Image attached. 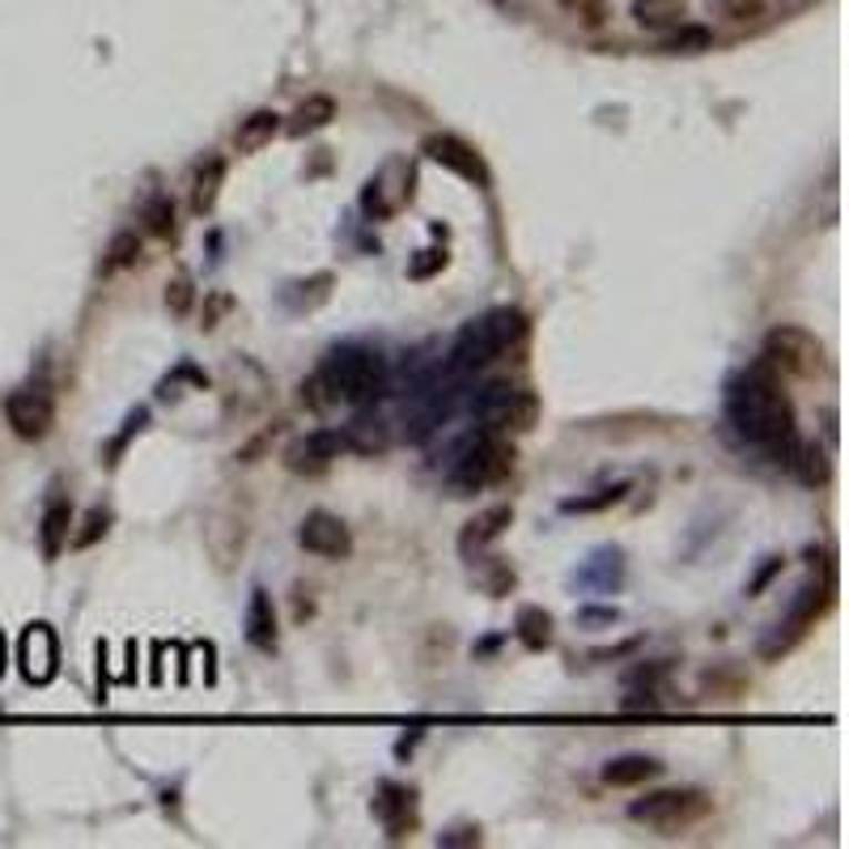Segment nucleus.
Here are the masks:
<instances>
[{
	"instance_id": "1",
	"label": "nucleus",
	"mask_w": 849,
	"mask_h": 849,
	"mask_svg": "<svg viewBox=\"0 0 849 849\" xmlns=\"http://www.w3.org/2000/svg\"><path fill=\"white\" fill-rule=\"evenodd\" d=\"M727 413L730 425L760 446L769 459L790 463L795 446H799V421H795V404L781 387V374L774 365L752 362L727 391Z\"/></svg>"
},
{
	"instance_id": "2",
	"label": "nucleus",
	"mask_w": 849,
	"mask_h": 849,
	"mask_svg": "<svg viewBox=\"0 0 849 849\" xmlns=\"http://www.w3.org/2000/svg\"><path fill=\"white\" fill-rule=\"evenodd\" d=\"M315 374L323 378L332 404H340V400L344 404H374L387 387V357L374 348H362V344H344L319 365Z\"/></svg>"
},
{
	"instance_id": "3",
	"label": "nucleus",
	"mask_w": 849,
	"mask_h": 849,
	"mask_svg": "<svg viewBox=\"0 0 849 849\" xmlns=\"http://www.w3.org/2000/svg\"><path fill=\"white\" fill-rule=\"evenodd\" d=\"M523 336H527V319L518 311H493L485 319H472L455 340V348H451V365L459 374L485 370L488 362H497L509 344H518Z\"/></svg>"
},
{
	"instance_id": "4",
	"label": "nucleus",
	"mask_w": 849,
	"mask_h": 849,
	"mask_svg": "<svg viewBox=\"0 0 849 849\" xmlns=\"http://www.w3.org/2000/svg\"><path fill=\"white\" fill-rule=\"evenodd\" d=\"M514 459H518V455H514V442L485 429V437H476L459 455L455 472H451V488H455L459 497H467V493H481V488L488 485H502L509 472H514Z\"/></svg>"
},
{
	"instance_id": "5",
	"label": "nucleus",
	"mask_w": 849,
	"mask_h": 849,
	"mask_svg": "<svg viewBox=\"0 0 849 849\" xmlns=\"http://www.w3.org/2000/svg\"><path fill=\"white\" fill-rule=\"evenodd\" d=\"M709 811H714V799L701 795V790H655V795L633 802L629 820L658 828V832H679V828L701 825Z\"/></svg>"
},
{
	"instance_id": "6",
	"label": "nucleus",
	"mask_w": 849,
	"mask_h": 849,
	"mask_svg": "<svg viewBox=\"0 0 849 849\" xmlns=\"http://www.w3.org/2000/svg\"><path fill=\"white\" fill-rule=\"evenodd\" d=\"M476 416L488 434H532L535 421H539V395L523 387H509V383H493L476 404Z\"/></svg>"
},
{
	"instance_id": "7",
	"label": "nucleus",
	"mask_w": 849,
	"mask_h": 849,
	"mask_svg": "<svg viewBox=\"0 0 849 849\" xmlns=\"http://www.w3.org/2000/svg\"><path fill=\"white\" fill-rule=\"evenodd\" d=\"M765 362L774 365L777 374L816 378V374L825 370V344L811 336L807 327H795V323H777L774 332L765 336Z\"/></svg>"
},
{
	"instance_id": "8",
	"label": "nucleus",
	"mask_w": 849,
	"mask_h": 849,
	"mask_svg": "<svg viewBox=\"0 0 849 849\" xmlns=\"http://www.w3.org/2000/svg\"><path fill=\"white\" fill-rule=\"evenodd\" d=\"M246 539H251V506L246 502H221L209 509L204 518V548L209 557L218 560V569H234L246 553Z\"/></svg>"
},
{
	"instance_id": "9",
	"label": "nucleus",
	"mask_w": 849,
	"mask_h": 849,
	"mask_svg": "<svg viewBox=\"0 0 849 849\" xmlns=\"http://www.w3.org/2000/svg\"><path fill=\"white\" fill-rule=\"evenodd\" d=\"M4 421L22 442H43L55 425V404L43 387H22L4 400Z\"/></svg>"
},
{
	"instance_id": "10",
	"label": "nucleus",
	"mask_w": 849,
	"mask_h": 849,
	"mask_svg": "<svg viewBox=\"0 0 849 849\" xmlns=\"http://www.w3.org/2000/svg\"><path fill=\"white\" fill-rule=\"evenodd\" d=\"M413 179H416V170L408 166V162H387V166L365 183V195H362L365 213L378 221L400 213V209L413 200Z\"/></svg>"
},
{
	"instance_id": "11",
	"label": "nucleus",
	"mask_w": 849,
	"mask_h": 849,
	"mask_svg": "<svg viewBox=\"0 0 849 849\" xmlns=\"http://www.w3.org/2000/svg\"><path fill=\"white\" fill-rule=\"evenodd\" d=\"M340 455H344L340 429H311V434L293 437L281 459H285V467H290L293 476H319V472H327Z\"/></svg>"
},
{
	"instance_id": "12",
	"label": "nucleus",
	"mask_w": 849,
	"mask_h": 849,
	"mask_svg": "<svg viewBox=\"0 0 849 849\" xmlns=\"http://www.w3.org/2000/svg\"><path fill=\"white\" fill-rule=\"evenodd\" d=\"M421 153H425L429 162H437V166L455 170V174H459V179H467V183H476V188H488L485 158H481L476 149L467 145L463 137H455V132H434V137H425Z\"/></svg>"
},
{
	"instance_id": "13",
	"label": "nucleus",
	"mask_w": 849,
	"mask_h": 849,
	"mask_svg": "<svg viewBox=\"0 0 849 849\" xmlns=\"http://www.w3.org/2000/svg\"><path fill=\"white\" fill-rule=\"evenodd\" d=\"M297 544H302L306 553L323 557V560L353 557V535H348V527L340 523L336 514H327V509H311V514L302 518V527H297Z\"/></svg>"
},
{
	"instance_id": "14",
	"label": "nucleus",
	"mask_w": 849,
	"mask_h": 849,
	"mask_svg": "<svg viewBox=\"0 0 849 849\" xmlns=\"http://www.w3.org/2000/svg\"><path fill=\"white\" fill-rule=\"evenodd\" d=\"M18 663H22V676L30 684H51L60 671V646H55V633L48 625H30L18 641Z\"/></svg>"
},
{
	"instance_id": "15",
	"label": "nucleus",
	"mask_w": 849,
	"mask_h": 849,
	"mask_svg": "<svg viewBox=\"0 0 849 849\" xmlns=\"http://www.w3.org/2000/svg\"><path fill=\"white\" fill-rule=\"evenodd\" d=\"M374 816L383 820L391 841H400V837H413L416 828V795L408 786H383L378 790V799H374Z\"/></svg>"
},
{
	"instance_id": "16",
	"label": "nucleus",
	"mask_w": 849,
	"mask_h": 849,
	"mask_svg": "<svg viewBox=\"0 0 849 849\" xmlns=\"http://www.w3.org/2000/svg\"><path fill=\"white\" fill-rule=\"evenodd\" d=\"M514 523V506H506V502H497V506H488V509H481L467 527H463V535H459V548L472 557V553H481V548H488L493 539H502L506 535V527Z\"/></svg>"
},
{
	"instance_id": "17",
	"label": "nucleus",
	"mask_w": 849,
	"mask_h": 849,
	"mask_svg": "<svg viewBox=\"0 0 849 849\" xmlns=\"http://www.w3.org/2000/svg\"><path fill=\"white\" fill-rule=\"evenodd\" d=\"M69 535H73V502L60 493L51 497L43 509V523H39V544H43V560H55L69 548Z\"/></svg>"
},
{
	"instance_id": "18",
	"label": "nucleus",
	"mask_w": 849,
	"mask_h": 849,
	"mask_svg": "<svg viewBox=\"0 0 849 849\" xmlns=\"http://www.w3.org/2000/svg\"><path fill=\"white\" fill-rule=\"evenodd\" d=\"M344 451H357V455H383L391 446V425L378 413H357L344 429Z\"/></svg>"
},
{
	"instance_id": "19",
	"label": "nucleus",
	"mask_w": 849,
	"mask_h": 849,
	"mask_svg": "<svg viewBox=\"0 0 849 849\" xmlns=\"http://www.w3.org/2000/svg\"><path fill=\"white\" fill-rule=\"evenodd\" d=\"M246 641L255 650H276V612H272V595L264 586L251 590V604H246Z\"/></svg>"
},
{
	"instance_id": "20",
	"label": "nucleus",
	"mask_w": 849,
	"mask_h": 849,
	"mask_svg": "<svg viewBox=\"0 0 849 849\" xmlns=\"http://www.w3.org/2000/svg\"><path fill=\"white\" fill-rule=\"evenodd\" d=\"M281 128H285L281 115H276L272 107H260V111H251V115L239 123V132H234V149H239V153H260L264 145H272V137H276Z\"/></svg>"
},
{
	"instance_id": "21",
	"label": "nucleus",
	"mask_w": 849,
	"mask_h": 849,
	"mask_svg": "<svg viewBox=\"0 0 849 849\" xmlns=\"http://www.w3.org/2000/svg\"><path fill=\"white\" fill-rule=\"evenodd\" d=\"M221 188H225V158H204L200 170H195L192 179V213L195 218H204V213H213V204H218Z\"/></svg>"
},
{
	"instance_id": "22",
	"label": "nucleus",
	"mask_w": 849,
	"mask_h": 849,
	"mask_svg": "<svg viewBox=\"0 0 849 849\" xmlns=\"http://www.w3.org/2000/svg\"><path fill=\"white\" fill-rule=\"evenodd\" d=\"M336 120V98H327V94H311V98H302L297 102V111L290 115V137H311V132H319V128H327V123Z\"/></svg>"
},
{
	"instance_id": "23",
	"label": "nucleus",
	"mask_w": 849,
	"mask_h": 849,
	"mask_svg": "<svg viewBox=\"0 0 849 849\" xmlns=\"http://www.w3.org/2000/svg\"><path fill=\"white\" fill-rule=\"evenodd\" d=\"M663 774L655 756H620V760H607L604 781L607 786H641V781H655Z\"/></svg>"
},
{
	"instance_id": "24",
	"label": "nucleus",
	"mask_w": 849,
	"mask_h": 849,
	"mask_svg": "<svg viewBox=\"0 0 849 849\" xmlns=\"http://www.w3.org/2000/svg\"><path fill=\"white\" fill-rule=\"evenodd\" d=\"M514 633H518V641H523V650H532V655H539V650H548L553 646V616L544 612V607H523L518 612V620H514Z\"/></svg>"
},
{
	"instance_id": "25",
	"label": "nucleus",
	"mask_w": 849,
	"mask_h": 849,
	"mask_svg": "<svg viewBox=\"0 0 849 849\" xmlns=\"http://www.w3.org/2000/svg\"><path fill=\"white\" fill-rule=\"evenodd\" d=\"M786 467H795V476H799L802 485H811V488H825L828 476H832V463H828V455L820 451V446H816V442H799Z\"/></svg>"
},
{
	"instance_id": "26",
	"label": "nucleus",
	"mask_w": 849,
	"mask_h": 849,
	"mask_svg": "<svg viewBox=\"0 0 849 849\" xmlns=\"http://www.w3.org/2000/svg\"><path fill=\"white\" fill-rule=\"evenodd\" d=\"M141 260V234L137 230H120L111 246H107V260H102V272H120V267H132Z\"/></svg>"
},
{
	"instance_id": "27",
	"label": "nucleus",
	"mask_w": 849,
	"mask_h": 849,
	"mask_svg": "<svg viewBox=\"0 0 849 849\" xmlns=\"http://www.w3.org/2000/svg\"><path fill=\"white\" fill-rule=\"evenodd\" d=\"M145 225L153 239H170V234H174V200H170V195H153V200H149Z\"/></svg>"
},
{
	"instance_id": "28",
	"label": "nucleus",
	"mask_w": 849,
	"mask_h": 849,
	"mask_svg": "<svg viewBox=\"0 0 849 849\" xmlns=\"http://www.w3.org/2000/svg\"><path fill=\"white\" fill-rule=\"evenodd\" d=\"M625 493H629V485L599 488L595 497H574V502H565V514H595V509H607V506H616V502H625Z\"/></svg>"
},
{
	"instance_id": "29",
	"label": "nucleus",
	"mask_w": 849,
	"mask_h": 849,
	"mask_svg": "<svg viewBox=\"0 0 849 849\" xmlns=\"http://www.w3.org/2000/svg\"><path fill=\"white\" fill-rule=\"evenodd\" d=\"M192 297H195V285L188 272H174L166 285V311L170 315H188L192 311Z\"/></svg>"
},
{
	"instance_id": "30",
	"label": "nucleus",
	"mask_w": 849,
	"mask_h": 849,
	"mask_svg": "<svg viewBox=\"0 0 849 849\" xmlns=\"http://www.w3.org/2000/svg\"><path fill=\"white\" fill-rule=\"evenodd\" d=\"M107 523H111V514L102 506H94L90 514H85V523H81V532L77 535H69V544L73 548H90V544H98L102 535H107Z\"/></svg>"
},
{
	"instance_id": "31",
	"label": "nucleus",
	"mask_w": 849,
	"mask_h": 849,
	"mask_svg": "<svg viewBox=\"0 0 849 849\" xmlns=\"http://www.w3.org/2000/svg\"><path fill=\"white\" fill-rule=\"evenodd\" d=\"M514 583H518V574L509 569L506 560H493V574H488V583H485L488 595H493V599H506L509 590H514Z\"/></svg>"
},
{
	"instance_id": "32",
	"label": "nucleus",
	"mask_w": 849,
	"mask_h": 849,
	"mask_svg": "<svg viewBox=\"0 0 849 849\" xmlns=\"http://www.w3.org/2000/svg\"><path fill=\"white\" fill-rule=\"evenodd\" d=\"M230 306H234V297H230V293H213V297H209V306H204V315H200V327H204V332H213V327H218V319L225 315Z\"/></svg>"
},
{
	"instance_id": "33",
	"label": "nucleus",
	"mask_w": 849,
	"mask_h": 849,
	"mask_svg": "<svg viewBox=\"0 0 849 849\" xmlns=\"http://www.w3.org/2000/svg\"><path fill=\"white\" fill-rule=\"evenodd\" d=\"M437 267H446V251H421V260H413L408 264V276H429V272H437Z\"/></svg>"
},
{
	"instance_id": "34",
	"label": "nucleus",
	"mask_w": 849,
	"mask_h": 849,
	"mask_svg": "<svg viewBox=\"0 0 849 849\" xmlns=\"http://www.w3.org/2000/svg\"><path fill=\"white\" fill-rule=\"evenodd\" d=\"M781 565H786L781 557H769V565H765V569L756 574L752 583H748V595H760V590H765V586H769V583L777 578V574H781Z\"/></svg>"
},
{
	"instance_id": "35",
	"label": "nucleus",
	"mask_w": 849,
	"mask_h": 849,
	"mask_svg": "<svg viewBox=\"0 0 849 849\" xmlns=\"http://www.w3.org/2000/svg\"><path fill=\"white\" fill-rule=\"evenodd\" d=\"M481 828H455V837H437V846H476Z\"/></svg>"
},
{
	"instance_id": "36",
	"label": "nucleus",
	"mask_w": 849,
	"mask_h": 849,
	"mask_svg": "<svg viewBox=\"0 0 849 849\" xmlns=\"http://www.w3.org/2000/svg\"><path fill=\"white\" fill-rule=\"evenodd\" d=\"M637 646H641V637H633V641H625V646H612V650H595L590 658H595V663H607V658H625V655H633Z\"/></svg>"
},
{
	"instance_id": "37",
	"label": "nucleus",
	"mask_w": 849,
	"mask_h": 849,
	"mask_svg": "<svg viewBox=\"0 0 849 849\" xmlns=\"http://www.w3.org/2000/svg\"><path fill=\"white\" fill-rule=\"evenodd\" d=\"M0 676H4V637H0Z\"/></svg>"
},
{
	"instance_id": "38",
	"label": "nucleus",
	"mask_w": 849,
	"mask_h": 849,
	"mask_svg": "<svg viewBox=\"0 0 849 849\" xmlns=\"http://www.w3.org/2000/svg\"><path fill=\"white\" fill-rule=\"evenodd\" d=\"M604 4H607V13H612V0H604ZM625 9H629V0H625ZM688 9H693V4H688ZM709 9H714V0H709Z\"/></svg>"
}]
</instances>
